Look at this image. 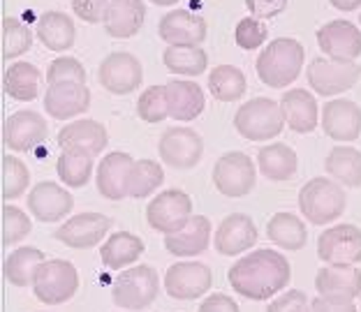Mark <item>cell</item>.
Segmentation results:
<instances>
[{"label":"cell","instance_id":"1","mask_svg":"<svg viewBox=\"0 0 361 312\" xmlns=\"http://www.w3.org/2000/svg\"><path fill=\"white\" fill-rule=\"evenodd\" d=\"M290 277L292 266L287 257L269 248H259L236 259V264L227 270V280L232 289L248 301L274 299V294L283 292L290 285Z\"/></svg>","mask_w":361,"mask_h":312},{"label":"cell","instance_id":"2","mask_svg":"<svg viewBox=\"0 0 361 312\" xmlns=\"http://www.w3.org/2000/svg\"><path fill=\"white\" fill-rule=\"evenodd\" d=\"M303 46L292 37H276L257 56V77L269 88H287L297 81L303 70Z\"/></svg>","mask_w":361,"mask_h":312},{"label":"cell","instance_id":"3","mask_svg":"<svg viewBox=\"0 0 361 312\" xmlns=\"http://www.w3.org/2000/svg\"><path fill=\"white\" fill-rule=\"evenodd\" d=\"M348 206V196L341 183L331 178L317 176L310 178L299 190V211L301 216L310 220V225H329L338 220Z\"/></svg>","mask_w":361,"mask_h":312},{"label":"cell","instance_id":"4","mask_svg":"<svg viewBox=\"0 0 361 312\" xmlns=\"http://www.w3.org/2000/svg\"><path fill=\"white\" fill-rule=\"evenodd\" d=\"M285 113L281 102H274L269 97H252L236 109L234 127L248 142H271L283 132Z\"/></svg>","mask_w":361,"mask_h":312},{"label":"cell","instance_id":"5","mask_svg":"<svg viewBox=\"0 0 361 312\" xmlns=\"http://www.w3.org/2000/svg\"><path fill=\"white\" fill-rule=\"evenodd\" d=\"M32 294L44 306H63L79 289V273L75 264L65 259L42 261L32 275Z\"/></svg>","mask_w":361,"mask_h":312},{"label":"cell","instance_id":"6","mask_svg":"<svg viewBox=\"0 0 361 312\" xmlns=\"http://www.w3.org/2000/svg\"><path fill=\"white\" fill-rule=\"evenodd\" d=\"M160 277L149 264L133 266L116 275L111 282V301L116 308L126 310H144L158 299Z\"/></svg>","mask_w":361,"mask_h":312},{"label":"cell","instance_id":"7","mask_svg":"<svg viewBox=\"0 0 361 312\" xmlns=\"http://www.w3.org/2000/svg\"><path fill=\"white\" fill-rule=\"evenodd\" d=\"M255 162H252L248 153L229 151L213 164V185H216V190L223 196H229V199L248 196L255 190Z\"/></svg>","mask_w":361,"mask_h":312},{"label":"cell","instance_id":"8","mask_svg":"<svg viewBox=\"0 0 361 312\" xmlns=\"http://www.w3.org/2000/svg\"><path fill=\"white\" fill-rule=\"evenodd\" d=\"M308 86L322 97L345 93L361 77V65L355 61H336L329 56H317L308 65Z\"/></svg>","mask_w":361,"mask_h":312},{"label":"cell","instance_id":"9","mask_svg":"<svg viewBox=\"0 0 361 312\" xmlns=\"http://www.w3.org/2000/svg\"><path fill=\"white\" fill-rule=\"evenodd\" d=\"M192 218V199L180 190H162L146 206V223L160 234L180 232Z\"/></svg>","mask_w":361,"mask_h":312},{"label":"cell","instance_id":"10","mask_svg":"<svg viewBox=\"0 0 361 312\" xmlns=\"http://www.w3.org/2000/svg\"><path fill=\"white\" fill-rule=\"evenodd\" d=\"M144 70L137 56L128 51H114L97 68V81L111 95H130L142 86Z\"/></svg>","mask_w":361,"mask_h":312},{"label":"cell","instance_id":"11","mask_svg":"<svg viewBox=\"0 0 361 312\" xmlns=\"http://www.w3.org/2000/svg\"><path fill=\"white\" fill-rule=\"evenodd\" d=\"M162 164L171 169H192L204 155V142L192 127H167L158 142Z\"/></svg>","mask_w":361,"mask_h":312},{"label":"cell","instance_id":"12","mask_svg":"<svg viewBox=\"0 0 361 312\" xmlns=\"http://www.w3.org/2000/svg\"><path fill=\"white\" fill-rule=\"evenodd\" d=\"M213 285V273L202 261H178L165 273V292L176 301H195Z\"/></svg>","mask_w":361,"mask_h":312},{"label":"cell","instance_id":"13","mask_svg":"<svg viewBox=\"0 0 361 312\" xmlns=\"http://www.w3.org/2000/svg\"><path fill=\"white\" fill-rule=\"evenodd\" d=\"M317 257L324 264H359L361 229L355 225H336L317 236Z\"/></svg>","mask_w":361,"mask_h":312},{"label":"cell","instance_id":"14","mask_svg":"<svg viewBox=\"0 0 361 312\" xmlns=\"http://www.w3.org/2000/svg\"><path fill=\"white\" fill-rule=\"evenodd\" d=\"M111 225V218L102 216V213H79V216L70 218L68 223H63L56 229L54 238L63 245H68V248L88 250L95 248L102 238H106Z\"/></svg>","mask_w":361,"mask_h":312},{"label":"cell","instance_id":"15","mask_svg":"<svg viewBox=\"0 0 361 312\" xmlns=\"http://www.w3.org/2000/svg\"><path fill=\"white\" fill-rule=\"evenodd\" d=\"M49 127L44 116H39L37 111L23 109L12 113L3 125V144L14 153H26L32 151L47 139Z\"/></svg>","mask_w":361,"mask_h":312},{"label":"cell","instance_id":"16","mask_svg":"<svg viewBox=\"0 0 361 312\" xmlns=\"http://www.w3.org/2000/svg\"><path fill=\"white\" fill-rule=\"evenodd\" d=\"M257 236L259 234H257L255 220L250 216H245V213H232V216H227L223 223L218 225L213 245H216V252L223 254V257H236V254L255 248Z\"/></svg>","mask_w":361,"mask_h":312},{"label":"cell","instance_id":"17","mask_svg":"<svg viewBox=\"0 0 361 312\" xmlns=\"http://www.w3.org/2000/svg\"><path fill=\"white\" fill-rule=\"evenodd\" d=\"M317 44L329 58L357 61L361 56V30L352 21L336 19L317 30Z\"/></svg>","mask_w":361,"mask_h":312},{"label":"cell","instance_id":"18","mask_svg":"<svg viewBox=\"0 0 361 312\" xmlns=\"http://www.w3.org/2000/svg\"><path fill=\"white\" fill-rule=\"evenodd\" d=\"M90 106V90L86 84L77 81H61V84H49L44 93V109L56 120H70L81 116Z\"/></svg>","mask_w":361,"mask_h":312},{"label":"cell","instance_id":"19","mask_svg":"<svg viewBox=\"0 0 361 312\" xmlns=\"http://www.w3.org/2000/svg\"><path fill=\"white\" fill-rule=\"evenodd\" d=\"M72 208H75L72 194L51 180L35 183L28 194V211L39 223H59L65 216H70Z\"/></svg>","mask_w":361,"mask_h":312},{"label":"cell","instance_id":"20","mask_svg":"<svg viewBox=\"0 0 361 312\" xmlns=\"http://www.w3.org/2000/svg\"><path fill=\"white\" fill-rule=\"evenodd\" d=\"M322 130L334 142H357L361 137V109L352 100H331L322 106Z\"/></svg>","mask_w":361,"mask_h":312},{"label":"cell","instance_id":"21","mask_svg":"<svg viewBox=\"0 0 361 312\" xmlns=\"http://www.w3.org/2000/svg\"><path fill=\"white\" fill-rule=\"evenodd\" d=\"M315 289L319 297L355 301L361 297V270L355 264H326L317 270Z\"/></svg>","mask_w":361,"mask_h":312},{"label":"cell","instance_id":"22","mask_svg":"<svg viewBox=\"0 0 361 312\" xmlns=\"http://www.w3.org/2000/svg\"><path fill=\"white\" fill-rule=\"evenodd\" d=\"M135 160L128 153L114 151L106 153V158L97 164V192L109 201H121L128 196V176Z\"/></svg>","mask_w":361,"mask_h":312},{"label":"cell","instance_id":"23","mask_svg":"<svg viewBox=\"0 0 361 312\" xmlns=\"http://www.w3.org/2000/svg\"><path fill=\"white\" fill-rule=\"evenodd\" d=\"M106 144H109L106 127L90 118L70 123V125L61 127L59 132V146L63 151H81L97 158L106 149Z\"/></svg>","mask_w":361,"mask_h":312},{"label":"cell","instance_id":"24","mask_svg":"<svg viewBox=\"0 0 361 312\" xmlns=\"http://www.w3.org/2000/svg\"><path fill=\"white\" fill-rule=\"evenodd\" d=\"M158 32L167 44H202L207 39V21L190 10H171L160 19Z\"/></svg>","mask_w":361,"mask_h":312},{"label":"cell","instance_id":"25","mask_svg":"<svg viewBox=\"0 0 361 312\" xmlns=\"http://www.w3.org/2000/svg\"><path fill=\"white\" fill-rule=\"evenodd\" d=\"M144 0H111L104 14V30L114 39H130L144 28Z\"/></svg>","mask_w":361,"mask_h":312},{"label":"cell","instance_id":"26","mask_svg":"<svg viewBox=\"0 0 361 312\" xmlns=\"http://www.w3.org/2000/svg\"><path fill=\"white\" fill-rule=\"evenodd\" d=\"M167 102H169V118L178 123H190L202 116L204 106H207V97L204 90L195 81L171 79L167 81Z\"/></svg>","mask_w":361,"mask_h":312},{"label":"cell","instance_id":"27","mask_svg":"<svg viewBox=\"0 0 361 312\" xmlns=\"http://www.w3.org/2000/svg\"><path fill=\"white\" fill-rule=\"evenodd\" d=\"M281 109L285 113V123L292 132L308 135L317 127V102L306 88L285 90L281 97Z\"/></svg>","mask_w":361,"mask_h":312},{"label":"cell","instance_id":"28","mask_svg":"<svg viewBox=\"0 0 361 312\" xmlns=\"http://www.w3.org/2000/svg\"><path fill=\"white\" fill-rule=\"evenodd\" d=\"M211 220L207 216H192L180 232L165 236V250L174 257H197L209 248Z\"/></svg>","mask_w":361,"mask_h":312},{"label":"cell","instance_id":"29","mask_svg":"<svg viewBox=\"0 0 361 312\" xmlns=\"http://www.w3.org/2000/svg\"><path fill=\"white\" fill-rule=\"evenodd\" d=\"M35 35L39 42L47 49H51L54 54H63L75 44L77 28H75V21H72L68 14L54 10V12H44L37 19Z\"/></svg>","mask_w":361,"mask_h":312},{"label":"cell","instance_id":"30","mask_svg":"<svg viewBox=\"0 0 361 312\" xmlns=\"http://www.w3.org/2000/svg\"><path fill=\"white\" fill-rule=\"evenodd\" d=\"M257 167L264 178L274 180V183H283V180H290L297 174L299 158L292 146L269 144V146H262L257 153Z\"/></svg>","mask_w":361,"mask_h":312},{"label":"cell","instance_id":"31","mask_svg":"<svg viewBox=\"0 0 361 312\" xmlns=\"http://www.w3.org/2000/svg\"><path fill=\"white\" fill-rule=\"evenodd\" d=\"M162 65L171 75L200 77L209 68V54L200 44H169L162 51Z\"/></svg>","mask_w":361,"mask_h":312},{"label":"cell","instance_id":"32","mask_svg":"<svg viewBox=\"0 0 361 312\" xmlns=\"http://www.w3.org/2000/svg\"><path fill=\"white\" fill-rule=\"evenodd\" d=\"M144 254V241L130 232H116L106 238V243L100 248V259L106 268L121 270Z\"/></svg>","mask_w":361,"mask_h":312},{"label":"cell","instance_id":"33","mask_svg":"<svg viewBox=\"0 0 361 312\" xmlns=\"http://www.w3.org/2000/svg\"><path fill=\"white\" fill-rule=\"evenodd\" d=\"M267 236H269L271 243L278 245V248L292 250V252L306 248V243H308L306 225H303L297 216H292V213H285V211L276 213V216L269 220Z\"/></svg>","mask_w":361,"mask_h":312},{"label":"cell","instance_id":"34","mask_svg":"<svg viewBox=\"0 0 361 312\" xmlns=\"http://www.w3.org/2000/svg\"><path fill=\"white\" fill-rule=\"evenodd\" d=\"M3 88L16 102H32L39 95V70L32 63H12L3 75Z\"/></svg>","mask_w":361,"mask_h":312},{"label":"cell","instance_id":"35","mask_svg":"<svg viewBox=\"0 0 361 312\" xmlns=\"http://www.w3.org/2000/svg\"><path fill=\"white\" fill-rule=\"evenodd\" d=\"M44 261V252L32 248V245H26V248H16L12 254L5 257V264H3V275L5 280L19 287H30L32 285V275H35L37 266Z\"/></svg>","mask_w":361,"mask_h":312},{"label":"cell","instance_id":"36","mask_svg":"<svg viewBox=\"0 0 361 312\" xmlns=\"http://www.w3.org/2000/svg\"><path fill=\"white\" fill-rule=\"evenodd\" d=\"M324 169L334 180L348 187H361V151L352 146H336L324 160Z\"/></svg>","mask_w":361,"mask_h":312},{"label":"cell","instance_id":"37","mask_svg":"<svg viewBox=\"0 0 361 312\" xmlns=\"http://www.w3.org/2000/svg\"><path fill=\"white\" fill-rule=\"evenodd\" d=\"M245 88V75L234 65H218L209 75V90L218 102H236L241 100Z\"/></svg>","mask_w":361,"mask_h":312},{"label":"cell","instance_id":"38","mask_svg":"<svg viewBox=\"0 0 361 312\" xmlns=\"http://www.w3.org/2000/svg\"><path fill=\"white\" fill-rule=\"evenodd\" d=\"M162 180H165L162 164L155 160H137L128 176V196H133V199L151 196L162 185Z\"/></svg>","mask_w":361,"mask_h":312},{"label":"cell","instance_id":"39","mask_svg":"<svg viewBox=\"0 0 361 312\" xmlns=\"http://www.w3.org/2000/svg\"><path fill=\"white\" fill-rule=\"evenodd\" d=\"M56 171L68 187H84L93 174V155L81 151H63L56 162Z\"/></svg>","mask_w":361,"mask_h":312},{"label":"cell","instance_id":"40","mask_svg":"<svg viewBox=\"0 0 361 312\" xmlns=\"http://www.w3.org/2000/svg\"><path fill=\"white\" fill-rule=\"evenodd\" d=\"M32 46V32L23 21L14 16L3 19V58L14 61L19 56L28 54Z\"/></svg>","mask_w":361,"mask_h":312},{"label":"cell","instance_id":"41","mask_svg":"<svg viewBox=\"0 0 361 312\" xmlns=\"http://www.w3.org/2000/svg\"><path fill=\"white\" fill-rule=\"evenodd\" d=\"M30 185V171L19 158L5 155L3 158V199H19Z\"/></svg>","mask_w":361,"mask_h":312},{"label":"cell","instance_id":"42","mask_svg":"<svg viewBox=\"0 0 361 312\" xmlns=\"http://www.w3.org/2000/svg\"><path fill=\"white\" fill-rule=\"evenodd\" d=\"M137 116L144 123H162L165 118H169L167 86L146 88L137 100Z\"/></svg>","mask_w":361,"mask_h":312},{"label":"cell","instance_id":"43","mask_svg":"<svg viewBox=\"0 0 361 312\" xmlns=\"http://www.w3.org/2000/svg\"><path fill=\"white\" fill-rule=\"evenodd\" d=\"M30 229H32V223L26 213L12 206V204H5L3 206V245L5 248L23 241V238L30 234Z\"/></svg>","mask_w":361,"mask_h":312},{"label":"cell","instance_id":"44","mask_svg":"<svg viewBox=\"0 0 361 312\" xmlns=\"http://www.w3.org/2000/svg\"><path fill=\"white\" fill-rule=\"evenodd\" d=\"M267 37H269V30L257 16H245V19L236 23L234 39L243 51H255V49H259L267 42Z\"/></svg>","mask_w":361,"mask_h":312},{"label":"cell","instance_id":"45","mask_svg":"<svg viewBox=\"0 0 361 312\" xmlns=\"http://www.w3.org/2000/svg\"><path fill=\"white\" fill-rule=\"evenodd\" d=\"M47 81L49 84H61V81H77V84H86V70L77 58L72 56H61L49 63L47 68Z\"/></svg>","mask_w":361,"mask_h":312},{"label":"cell","instance_id":"46","mask_svg":"<svg viewBox=\"0 0 361 312\" xmlns=\"http://www.w3.org/2000/svg\"><path fill=\"white\" fill-rule=\"evenodd\" d=\"M310 303L308 297L301 289H287L278 299L269 303L267 312H308Z\"/></svg>","mask_w":361,"mask_h":312},{"label":"cell","instance_id":"47","mask_svg":"<svg viewBox=\"0 0 361 312\" xmlns=\"http://www.w3.org/2000/svg\"><path fill=\"white\" fill-rule=\"evenodd\" d=\"M109 3L111 0H72V12L86 23H100L104 21Z\"/></svg>","mask_w":361,"mask_h":312},{"label":"cell","instance_id":"48","mask_svg":"<svg viewBox=\"0 0 361 312\" xmlns=\"http://www.w3.org/2000/svg\"><path fill=\"white\" fill-rule=\"evenodd\" d=\"M245 7L257 19H274L287 10V0H245Z\"/></svg>","mask_w":361,"mask_h":312},{"label":"cell","instance_id":"49","mask_svg":"<svg viewBox=\"0 0 361 312\" xmlns=\"http://www.w3.org/2000/svg\"><path fill=\"white\" fill-rule=\"evenodd\" d=\"M308 312H357L355 301L334 299V297H317L310 301Z\"/></svg>","mask_w":361,"mask_h":312},{"label":"cell","instance_id":"50","mask_svg":"<svg viewBox=\"0 0 361 312\" xmlns=\"http://www.w3.org/2000/svg\"><path fill=\"white\" fill-rule=\"evenodd\" d=\"M197 312H239V306L232 297L227 294H211L202 301V306Z\"/></svg>","mask_w":361,"mask_h":312},{"label":"cell","instance_id":"51","mask_svg":"<svg viewBox=\"0 0 361 312\" xmlns=\"http://www.w3.org/2000/svg\"><path fill=\"white\" fill-rule=\"evenodd\" d=\"M329 3L338 12H355L361 7V0H329Z\"/></svg>","mask_w":361,"mask_h":312},{"label":"cell","instance_id":"52","mask_svg":"<svg viewBox=\"0 0 361 312\" xmlns=\"http://www.w3.org/2000/svg\"><path fill=\"white\" fill-rule=\"evenodd\" d=\"M149 3L158 5V7H169V5H176L178 0H149Z\"/></svg>","mask_w":361,"mask_h":312},{"label":"cell","instance_id":"53","mask_svg":"<svg viewBox=\"0 0 361 312\" xmlns=\"http://www.w3.org/2000/svg\"><path fill=\"white\" fill-rule=\"evenodd\" d=\"M359 23H361V14H359Z\"/></svg>","mask_w":361,"mask_h":312}]
</instances>
